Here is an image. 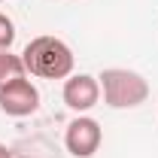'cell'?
<instances>
[{"instance_id": "6da1fadb", "label": "cell", "mask_w": 158, "mask_h": 158, "mask_svg": "<svg viewBox=\"0 0 158 158\" xmlns=\"http://www.w3.org/2000/svg\"><path fill=\"white\" fill-rule=\"evenodd\" d=\"M21 61H24V70L37 79H67L73 76V67H76L73 49L61 37H52V34L34 37L24 46Z\"/></svg>"}, {"instance_id": "7a4b0ae2", "label": "cell", "mask_w": 158, "mask_h": 158, "mask_svg": "<svg viewBox=\"0 0 158 158\" xmlns=\"http://www.w3.org/2000/svg\"><path fill=\"white\" fill-rule=\"evenodd\" d=\"M100 82V98L113 110H137L149 100V82L137 70L128 67H106L98 76Z\"/></svg>"}, {"instance_id": "3957f363", "label": "cell", "mask_w": 158, "mask_h": 158, "mask_svg": "<svg viewBox=\"0 0 158 158\" xmlns=\"http://www.w3.org/2000/svg\"><path fill=\"white\" fill-rule=\"evenodd\" d=\"M103 143V128L98 118L91 116H76L70 118L67 131H64V149L73 158H91Z\"/></svg>"}, {"instance_id": "277c9868", "label": "cell", "mask_w": 158, "mask_h": 158, "mask_svg": "<svg viewBox=\"0 0 158 158\" xmlns=\"http://www.w3.org/2000/svg\"><path fill=\"white\" fill-rule=\"evenodd\" d=\"M40 110V88L27 76L0 88V113L9 118H27Z\"/></svg>"}, {"instance_id": "5b68a950", "label": "cell", "mask_w": 158, "mask_h": 158, "mask_svg": "<svg viewBox=\"0 0 158 158\" xmlns=\"http://www.w3.org/2000/svg\"><path fill=\"white\" fill-rule=\"evenodd\" d=\"M61 98L67 103V110H73L76 116H85L88 110H94L100 100V82L91 73H73L64 79Z\"/></svg>"}, {"instance_id": "8992f818", "label": "cell", "mask_w": 158, "mask_h": 158, "mask_svg": "<svg viewBox=\"0 0 158 158\" xmlns=\"http://www.w3.org/2000/svg\"><path fill=\"white\" fill-rule=\"evenodd\" d=\"M21 76H27L21 55L0 52V88H3V85H9V82H15V79H21Z\"/></svg>"}, {"instance_id": "52a82bcc", "label": "cell", "mask_w": 158, "mask_h": 158, "mask_svg": "<svg viewBox=\"0 0 158 158\" xmlns=\"http://www.w3.org/2000/svg\"><path fill=\"white\" fill-rule=\"evenodd\" d=\"M15 43V21L6 12H0V52H9Z\"/></svg>"}, {"instance_id": "ba28073f", "label": "cell", "mask_w": 158, "mask_h": 158, "mask_svg": "<svg viewBox=\"0 0 158 158\" xmlns=\"http://www.w3.org/2000/svg\"><path fill=\"white\" fill-rule=\"evenodd\" d=\"M0 158H15V155H12V149H9L6 143H0Z\"/></svg>"}, {"instance_id": "9c48e42d", "label": "cell", "mask_w": 158, "mask_h": 158, "mask_svg": "<svg viewBox=\"0 0 158 158\" xmlns=\"http://www.w3.org/2000/svg\"><path fill=\"white\" fill-rule=\"evenodd\" d=\"M0 3H6V0H0Z\"/></svg>"}]
</instances>
